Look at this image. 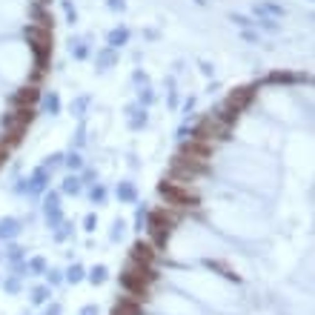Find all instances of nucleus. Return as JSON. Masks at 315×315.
Returning <instances> with one entry per match:
<instances>
[{
  "label": "nucleus",
  "instance_id": "1",
  "mask_svg": "<svg viewBox=\"0 0 315 315\" xmlns=\"http://www.w3.org/2000/svg\"><path fill=\"white\" fill-rule=\"evenodd\" d=\"M175 224H178V215L175 212H169V209H152L149 215H146V232H149V244L152 247H166V241H169V235L175 229Z\"/></svg>",
  "mask_w": 315,
  "mask_h": 315
},
{
  "label": "nucleus",
  "instance_id": "2",
  "mask_svg": "<svg viewBox=\"0 0 315 315\" xmlns=\"http://www.w3.org/2000/svg\"><path fill=\"white\" fill-rule=\"evenodd\" d=\"M158 192L166 198V203L172 206H198L200 198L195 192H189V186H181V183H172V181H161Z\"/></svg>",
  "mask_w": 315,
  "mask_h": 315
},
{
  "label": "nucleus",
  "instance_id": "3",
  "mask_svg": "<svg viewBox=\"0 0 315 315\" xmlns=\"http://www.w3.org/2000/svg\"><path fill=\"white\" fill-rule=\"evenodd\" d=\"M49 178L52 172L46 169V166H37L32 172V178L29 181H20L15 186V192H29V195H40V192H46V186H49Z\"/></svg>",
  "mask_w": 315,
  "mask_h": 315
},
{
  "label": "nucleus",
  "instance_id": "4",
  "mask_svg": "<svg viewBox=\"0 0 315 315\" xmlns=\"http://www.w3.org/2000/svg\"><path fill=\"white\" fill-rule=\"evenodd\" d=\"M43 215H46V221H49L52 229L63 224V212H60V192H57V189L46 192V198H43Z\"/></svg>",
  "mask_w": 315,
  "mask_h": 315
},
{
  "label": "nucleus",
  "instance_id": "5",
  "mask_svg": "<svg viewBox=\"0 0 315 315\" xmlns=\"http://www.w3.org/2000/svg\"><path fill=\"white\" fill-rule=\"evenodd\" d=\"M123 115H126V126H129L132 132H141V129L149 123L146 109H143V106H138V103H129V106L123 109Z\"/></svg>",
  "mask_w": 315,
  "mask_h": 315
},
{
  "label": "nucleus",
  "instance_id": "6",
  "mask_svg": "<svg viewBox=\"0 0 315 315\" xmlns=\"http://www.w3.org/2000/svg\"><path fill=\"white\" fill-rule=\"evenodd\" d=\"M129 261L143 264V266H152V261H155V247H152L149 241H135L132 252H129Z\"/></svg>",
  "mask_w": 315,
  "mask_h": 315
},
{
  "label": "nucleus",
  "instance_id": "7",
  "mask_svg": "<svg viewBox=\"0 0 315 315\" xmlns=\"http://www.w3.org/2000/svg\"><path fill=\"white\" fill-rule=\"evenodd\" d=\"M252 95H255V89H252V86H244V89H235V92H229L227 103L232 106L235 112H244L249 103H252Z\"/></svg>",
  "mask_w": 315,
  "mask_h": 315
},
{
  "label": "nucleus",
  "instance_id": "8",
  "mask_svg": "<svg viewBox=\"0 0 315 315\" xmlns=\"http://www.w3.org/2000/svg\"><path fill=\"white\" fill-rule=\"evenodd\" d=\"M23 232V224L17 221V218H0V241H6V244H12L17 235Z\"/></svg>",
  "mask_w": 315,
  "mask_h": 315
},
{
  "label": "nucleus",
  "instance_id": "9",
  "mask_svg": "<svg viewBox=\"0 0 315 315\" xmlns=\"http://www.w3.org/2000/svg\"><path fill=\"white\" fill-rule=\"evenodd\" d=\"M37 100H40V92H37L34 86H23L20 92L12 95V103L20 106V109H32V103H37Z\"/></svg>",
  "mask_w": 315,
  "mask_h": 315
},
{
  "label": "nucleus",
  "instance_id": "10",
  "mask_svg": "<svg viewBox=\"0 0 315 315\" xmlns=\"http://www.w3.org/2000/svg\"><path fill=\"white\" fill-rule=\"evenodd\" d=\"M129 37H132V32H129L126 26H115L112 32L106 34V46H109V49H123V46L129 43Z\"/></svg>",
  "mask_w": 315,
  "mask_h": 315
},
{
  "label": "nucleus",
  "instance_id": "11",
  "mask_svg": "<svg viewBox=\"0 0 315 315\" xmlns=\"http://www.w3.org/2000/svg\"><path fill=\"white\" fill-rule=\"evenodd\" d=\"M95 63H98V66H95V72H98V75L109 72V69L117 63V52H115V49H109V46H106V49H100V52H98V57H95Z\"/></svg>",
  "mask_w": 315,
  "mask_h": 315
},
{
  "label": "nucleus",
  "instance_id": "12",
  "mask_svg": "<svg viewBox=\"0 0 315 315\" xmlns=\"http://www.w3.org/2000/svg\"><path fill=\"white\" fill-rule=\"evenodd\" d=\"M115 195L120 203H135V200H138V186H135L132 181H120L115 189Z\"/></svg>",
  "mask_w": 315,
  "mask_h": 315
},
{
  "label": "nucleus",
  "instance_id": "13",
  "mask_svg": "<svg viewBox=\"0 0 315 315\" xmlns=\"http://www.w3.org/2000/svg\"><path fill=\"white\" fill-rule=\"evenodd\" d=\"M307 81L304 75H295V72H269L266 75V83H301Z\"/></svg>",
  "mask_w": 315,
  "mask_h": 315
},
{
  "label": "nucleus",
  "instance_id": "14",
  "mask_svg": "<svg viewBox=\"0 0 315 315\" xmlns=\"http://www.w3.org/2000/svg\"><path fill=\"white\" fill-rule=\"evenodd\" d=\"M83 189V183H81V175H69V178H63V183H60V195H78Z\"/></svg>",
  "mask_w": 315,
  "mask_h": 315
},
{
  "label": "nucleus",
  "instance_id": "15",
  "mask_svg": "<svg viewBox=\"0 0 315 315\" xmlns=\"http://www.w3.org/2000/svg\"><path fill=\"white\" fill-rule=\"evenodd\" d=\"M43 112H46V115H60V95H57V92H46V95H43Z\"/></svg>",
  "mask_w": 315,
  "mask_h": 315
},
{
  "label": "nucleus",
  "instance_id": "16",
  "mask_svg": "<svg viewBox=\"0 0 315 315\" xmlns=\"http://www.w3.org/2000/svg\"><path fill=\"white\" fill-rule=\"evenodd\" d=\"M86 278H89V284L100 286V284H106V278H109V269H106L103 264H98V266H92V269H89V275H86Z\"/></svg>",
  "mask_w": 315,
  "mask_h": 315
},
{
  "label": "nucleus",
  "instance_id": "17",
  "mask_svg": "<svg viewBox=\"0 0 315 315\" xmlns=\"http://www.w3.org/2000/svg\"><path fill=\"white\" fill-rule=\"evenodd\" d=\"M123 235H126V221H123V218H115V221H112L109 241H112V244H120V241H123Z\"/></svg>",
  "mask_w": 315,
  "mask_h": 315
},
{
  "label": "nucleus",
  "instance_id": "18",
  "mask_svg": "<svg viewBox=\"0 0 315 315\" xmlns=\"http://www.w3.org/2000/svg\"><path fill=\"white\" fill-rule=\"evenodd\" d=\"M89 103H92V98H89V95H81L78 100H72V106H69V109H72V115H75V117H81V120H83L86 109H89Z\"/></svg>",
  "mask_w": 315,
  "mask_h": 315
},
{
  "label": "nucleus",
  "instance_id": "19",
  "mask_svg": "<svg viewBox=\"0 0 315 315\" xmlns=\"http://www.w3.org/2000/svg\"><path fill=\"white\" fill-rule=\"evenodd\" d=\"M63 278H66L69 284H81L83 278H86V269H83V264H72L66 269V275H63Z\"/></svg>",
  "mask_w": 315,
  "mask_h": 315
},
{
  "label": "nucleus",
  "instance_id": "20",
  "mask_svg": "<svg viewBox=\"0 0 315 315\" xmlns=\"http://www.w3.org/2000/svg\"><path fill=\"white\" fill-rule=\"evenodd\" d=\"M63 164L69 166V169H72V172H75V175H78V172H81L83 169V158H81V152H69V155H63Z\"/></svg>",
  "mask_w": 315,
  "mask_h": 315
},
{
  "label": "nucleus",
  "instance_id": "21",
  "mask_svg": "<svg viewBox=\"0 0 315 315\" xmlns=\"http://www.w3.org/2000/svg\"><path fill=\"white\" fill-rule=\"evenodd\" d=\"M106 186L103 183H92V192H89V198H92V203H98V206H103L106 203Z\"/></svg>",
  "mask_w": 315,
  "mask_h": 315
},
{
  "label": "nucleus",
  "instance_id": "22",
  "mask_svg": "<svg viewBox=\"0 0 315 315\" xmlns=\"http://www.w3.org/2000/svg\"><path fill=\"white\" fill-rule=\"evenodd\" d=\"M26 269H29V275H40V272H46V258H40V255H34L26 261Z\"/></svg>",
  "mask_w": 315,
  "mask_h": 315
},
{
  "label": "nucleus",
  "instance_id": "23",
  "mask_svg": "<svg viewBox=\"0 0 315 315\" xmlns=\"http://www.w3.org/2000/svg\"><path fill=\"white\" fill-rule=\"evenodd\" d=\"M69 52H72V57H75V60H86V57H89V46H86L83 40H72Z\"/></svg>",
  "mask_w": 315,
  "mask_h": 315
},
{
  "label": "nucleus",
  "instance_id": "24",
  "mask_svg": "<svg viewBox=\"0 0 315 315\" xmlns=\"http://www.w3.org/2000/svg\"><path fill=\"white\" fill-rule=\"evenodd\" d=\"M152 103H155V92H152L149 86H141V89H138V106L146 109V106H152Z\"/></svg>",
  "mask_w": 315,
  "mask_h": 315
},
{
  "label": "nucleus",
  "instance_id": "25",
  "mask_svg": "<svg viewBox=\"0 0 315 315\" xmlns=\"http://www.w3.org/2000/svg\"><path fill=\"white\" fill-rule=\"evenodd\" d=\"M146 215H149V209H146V206H138V212H135V232H143V229H146Z\"/></svg>",
  "mask_w": 315,
  "mask_h": 315
},
{
  "label": "nucleus",
  "instance_id": "26",
  "mask_svg": "<svg viewBox=\"0 0 315 315\" xmlns=\"http://www.w3.org/2000/svg\"><path fill=\"white\" fill-rule=\"evenodd\" d=\"M20 258H23V247H20V244H9V247H6V261H9V264H17Z\"/></svg>",
  "mask_w": 315,
  "mask_h": 315
},
{
  "label": "nucleus",
  "instance_id": "27",
  "mask_svg": "<svg viewBox=\"0 0 315 315\" xmlns=\"http://www.w3.org/2000/svg\"><path fill=\"white\" fill-rule=\"evenodd\" d=\"M52 295V286H34L32 289V304H43Z\"/></svg>",
  "mask_w": 315,
  "mask_h": 315
},
{
  "label": "nucleus",
  "instance_id": "28",
  "mask_svg": "<svg viewBox=\"0 0 315 315\" xmlns=\"http://www.w3.org/2000/svg\"><path fill=\"white\" fill-rule=\"evenodd\" d=\"M69 235H72V224H66V221H63L60 227H55V235H52V238H55V241L60 244V241H66Z\"/></svg>",
  "mask_w": 315,
  "mask_h": 315
},
{
  "label": "nucleus",
  "instance_id": "29",
  "mask_svg": "<svg viewBox=\"0 0 315 315\" xmlns=\"http://www.w3.org/2000/svg\"><path fill=\"white\" fill-rule=\"evenodd\" d=\"M255 12L258 15H264V12H272V15H284V6H278V3H261V6H255Z\"/></svg>",
  "mask_w": 315,
  "mask_h": 315
},
{
  "label": "nucleus",
  "instance_id": "30",
  "mask_svg": "<svg viewBox=\"0 0 315 315\" xmlns=\"http://www.w3.org/2000/svg\"><path fill=\"white\" fill-rule=\"evenodd\" d=\"M255 26H261V29H266V32H278L281 26L275 23V20H269V17H261V20H255Z\"/></svg>",
  "mask_w": 315,
  "mask_h": 315
},
{
  "label": "nucleus",
  "instance_id": "31",
  "mask_svg": "<svg viewBox=\"0 0 315 315\" xmlns=\"http://www.w3.org/2000/svg\"><path fill=\"white\" fill-rule=\"evenodd\" d=\"M83 229H86V232H95V229H98V215H95V212H89V215L83 218Z\"/></svg>",
  "mask_w": 315,
  "mask_h": 315
},
{
  "label": "nucleus",
  "instance_id": "32",
  "mask_svg": "<svg viewBox=\"0 0 315 315\" xmlns=\"http://www.w3.org/2000/svg\"><path fill=\"white\" fill-rule=\"evenodd\" d=\"M106 9H109V12H117V15H123V12H126V0H106Z\"/></svg>",
  "mask_w": 315,
  "mask_h": 315
},
{
  "label": "nucleus",
  "instance_id": "33",
  "mask_svg": "<svg viewBox=\"0 0 315 315\" xmlns=\"http://www.w3.org/2000/svg\"><path fill=\"white\" fill-rule=\"evenodd\" d=\"M63 164V152H55V155H49V161H43V166H46V169H55V166H60Z\"/></svg>",
  "mask_w": 315,
  "mask_h": 315
},
{
  "label": "nucleus",
  "instance_id": "34",
  "mask_svg": "<svg viewBox=\"0 0 315 315\" xmlns=\"http://www.w3.org/2000/svg\"><path fill=\"white\" fill-rule=\"evenodd\" d=\"M229 20H232V23H238V26H241V29H249V26H252V23H255V20H249L247 15H229Z\"/></svg>",
  "mask_w": 315,
  "mask_h": 315
},
{
  "label": "nucleus",
  "instance_id": "35",
  "mask_svg": "<svg viewBox=\"0 0 315 315\" xmlns=\"http://www.w3.org/2000/svg\"><path fill=\"white\" fill-rule=\"evenodd\" d=\"M46 278H49V286H57V284H60V281H66L60 269H49V272H46Z\"/></svg>",
  "mask_w": 315,
  "mask_h": 315
},
{
  "label": "nucleus",
  "instance_id": "36",
  "mask_svg": "<svg viewBox=\"0 0 315 315\" xmlns=\"http://www.w3.org/2000/svg\"><path fill=\"white\" fill-rule=\"evenodd\" d=\"M3 289H6V292H20V278H6V281H3Z\"/></svg>",
  "mask_w": 315,
  "mask_h": 315
},
{
  "label": "nucleus",
  "instance_id": "37",
  "mask_svg": "<svg viewBox=\"0 0 315 315\" xmlns=\"http://www.w3.org/2000/svg\"><path fill=\"white\" fill-rule=\"evenodd\" d=\"M241 37H244L247 43H261V37H258V32H252V29H244V32H241Z\"/></svg>",
  "mask_w": 315,
  "mask_h": 315
},
{
  "label": "nucleus",
  "instance_id": "38",
  "mask_svg": "<svg viewBox=\"0 0 315 315\" xmlns=\"http://www.w3.org/2000/svg\"><path fill=\"white\" fill-rule=\"evenodd\" d=\"M83 143H86V129H83V123H81V129H78V138H75V141H72V149H75V146H78V149H81Z\"/></svg>",
  "mask_w": 315,
  "mask_h": 315
},
{
  "label": "nucleus",
  "instance_id": "39",
  "mask_svg": "<svg viewBox=\"0 0 315 315\" xmlns=\"http://www.w3.org/2000/svg\"><path fill=\"white\" fill-rule=\"evenodd\" d=\"M198 66H200V75H206V78H212V75H215V66H212L209 60H200Z\"/></svg>",
  "mask_w": 315,
  "mask_h": 315
},
{
  "label": "nucleus",
  "instance_id": "40",
  "mask_svg": "<svg viewBox=\"0 0 315 315\" xmlns=\"http://www.w3.org/2000/svg\"><path fill=\"white\" fill-rule=\"evenodd\" d=\"M132 81H135V83H143V86H146V83H149V78H146V72H143V69H135V72H132Z\"/></svg>",
  "mask_w": 315,
  "mask_h": 315
},
{
  "label": "nucleus",
  "instance_id": "41",
  "mask_svg": "<svg viewBox=\"0 0 315 315\" xmlns=\"http://www.w3.org/2000/svg\"><path fill=\"white\" fill-rule=\"evenodd\" d=\"M63 9H66V17H69V23H75V20H78V12H75V6H72L69 0H63Z\"/></svg>",
  "mask_w": 315,
  "mask_h": 315
},
{
  "label": "nucleus",
  "instance_id": "42",
  "mask_svg": "<svg viewBox=\"0 0 315 315\" xmlns=\"http://www.w3.org/2000/svg\"><path fill=\"white\" fill-rule=\"evenodd\" d=\"M192 109H195V98H186V100H183V112H186V115H189V112H192Z\"/></svg>",
  "mask_w": 315,
  "mask_h": 315
},
{
  "label": "nucleus",
  "instance_id": "43",
  "mask_svg": "<svg viewBox=\"0 0 315 315\" xmlns=\"http://www.w3.org/2000/svg\"><path fill=\"white\" fill-rule=\"evenodd\" d=\"M81 315H98V307H95V304H89V307H83V310H81Z\"/></svg>",
  "mask_w": 315,
  "mask_h": 315
},
{
  "label": "nucleus",
  "instance_id": "44",
  "mask_svg": "<svg viewBox=\"0 0 315 315\" xmlns=\"http://www.w3.org/2000/svg\"><path fill=\"white\" fill-rule=\"evenodd\" d=\"M169 106H178V92L175 89H169Z\"/></svg>",
  "mask_w": 315,
  "mask_h": 315
},
{
  "label": "nucleus",
  "instance_id": "45",
  "mask_svg": "<svg viewBox=\"0 0 315 315\" xmlns=\"http://www.w3.org/2000/svg\"><path fill=\"white\" fill-rule=\"evenodd\" d=\"M46 315H60V304H55V307H52V310H49Z\"/></svg>",
  "mask_w": 315,
  "mask_h": 315
}]
</instances>
